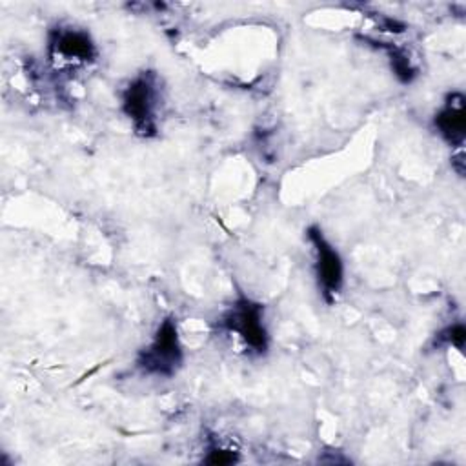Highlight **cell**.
I'll list each match as a JSON object with an SVG mask.
<instances>
[{
    "mask_svg": "<svg viewBox=\"0 0 466 466\" xmlns=\"http://www.w3.org/2000/svg\"><path fill=\"white\" fill-rule=\"evenodd\" d=\"M184 360V351L177 329V322L173 317H166L151 342L137 355V368L149 377H173Z\"/></svg>",
    "mask_w": 466,
    "mask_h": 466,
    "instance_id": "cell-1",
    "label": "cell"
},
{
    "mask_svg": "<svg viewBox=\"0 0 466 466\" xmlns=\"http://www.w3.org/2000/svg\"><path fill=\"white\" fill-rule=\"evenodd\" d=\"M158 80L151 71L137 75L122 91V111L131 120L135 131L142 137L157 133L158 111Z\"/></svg>",
    "mask_w": 466,
    "mask_h": 466,
    "instance_id": "cell-2",
    "label": "cell"
},
{
    "mask_svg": "<svg viewBox=\"0 0 466 466\" xmlns=\"http://www.w3.org/2000/svg\"><path fill=\"white\" fill-rule=\"evenodd\" d=\"M222 329L237 335L249 351L262 355L269 346V333L264 324V306L248 299L238 297L231 308L220 319Z\"/></svg>",
    "mask_w": 466,
    "mask_h": 466,
    "instance_id": "cell-3",
    "label": "cell"
},
{
    "mask_svg": "<svg viewBox=\"0 0 466 466\" xmlns=\"http://www.w3.org/2000/svg\"><path fill=\"white\" fill-rule=\"evenodd\" d=\"M308 240L315 251V275L322 297L333 302L337 293L344 284V262L335 246L324 237L319 226H309L306 229Z\"/></svg>",
    "mask_w": 466,
    "mask_h": 466,
    "instance_id": "cell-4",
    "label": "cell"
},
{
    "mask_svg": "<svg viewBox=\"0 0 466 466\" xmlns=\"http://www.w3.org/2000/svg\"><path fill=\"white\" fill-rule=\"evenodd\" d=\"M47 53L51 60L80 66L96 58V46L87 31L58 25L49 31Z\"/></svg>",
    "mask_w": 466,
    "mask_h": 466,
    "instance_id": "cell-5",
    "label": "cell"
},
{
    "mask_svg": "<svg viewBox=\"0 0 466 466\" xmlns=\"http://www.w3.org/2000/svg\"><path fill=\"white\" fill-rule=\"evenodd\" d=\"M437 133L453 147H461L466 137V107L462 93H450L433 118Z\"/></svg>",
    "mask_w": 466,
    "mask_h": 466,
    "instance_id": "cell-6",
    "label": "cell"
},
{
    "mask_svg": "<svg viewBox=\"0 0 466 466\" xmlns=\"http://www.w3.org/2000/svg\"><path fill=\"white\" fill-rule=\"evenodd\" d=\"M375 44H379L388 53V58H390V64H391V71L395 73V76L400 82L408 84V82H411L415 78L417 69L411 64V60H410V56L406 55L404 49H399V47H395L391 44H384V42H375Z\"/></svg>",
    "mask_w": 466,
    "mask_h": 466,
    "instance_id": "cell-7",
    "label": "cell"
},
{
    "mask_svg": "<svg viewBox=\"0 0 466 466\" xmlns=\"http://www.w3.org/2000/svg\"><path fill=\"white\" fill-rule=\"evenodd\" d=\"M439 339L446 344H451L455 346L457 350H462L464 348V339H466V329L461 322L457 324H451L448 328H444L441 333H439Z\"/></svg>",
    "mask_w": 466,
    "mask_h": 466,
    "instance_id": "cell-8",
    "label": "cell"
},
{
    "mask_svg": "<svg viewBox=\"0 0 466 466\" xmlns=\"http://www.w3.org/2000/svg\"><path fill=\"white\" fill-rule=\"evenodd\" d=\"M235 461H237L235 451L222 450V448H211L209 457L206 459V462H209V464H231Z\"/></svg>",
    "mask_w": 466,
    "mask_h": 466,
    "instance_id": "cell-9",
    "label": "cell"
}]
</instances>
